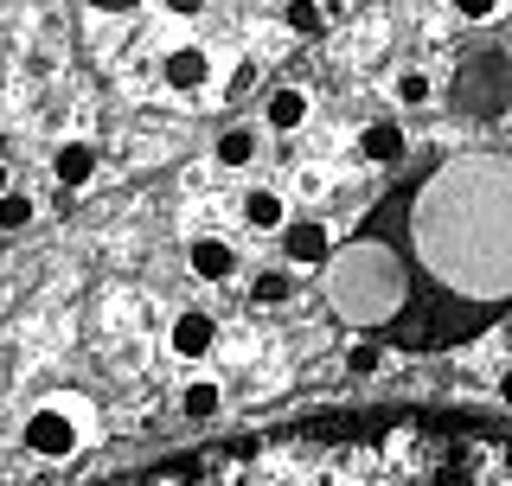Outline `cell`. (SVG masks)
<instances>
[{
	"instance_id": "obj_1",
	"label": "cell",
	"mask_w": 512,
	"mask_h": 486,
	"mask_svg": "<svg viewBox=\"0 0 512 486\" xmlns=\"http://www.w3.org/2000/svg\"><path fill=\"white\" fill-rule=\"evenodd\" d=\"M122 486H506V455L493 435H461L436 423L295 429L237 455L167 467Z\"/></svg>"
},
{
	"instance_id": "obj_2",
	"label": "cell",
	"mask_w": 512,
	"mask_h": 486,
	"mask_svg": "<svg viewBox=\"0 0 512 486\" xmlns=\"http://www.w3.org/2000/svg\"><path fill=\"white\" fill-rule=\"evenodd\" d=\"M455 103L468 109V116H487L500 122L512 109V71H506V52H480L461 64V84H455Z\"/></svg>"
},
{
	"instance_id": "obj_3",
	"label": "cell",
	"mask_w": 512,
	"mask_h": 486,
	"mask_svg": "<svg viewBox=\"0 0 512 486\" xmlns=\"http://www.w3.org/2000/svg\"><path fill=\"white\" fill-rule=\"evenodd\" d=\"M26 448H32V455H45V461H71L77 455V423L64 410H39L26 423Z\"/></svg>"
},
{
	"instance_id": "obj_4",
	"label": "cell",
	"mask_w": 512,
	"mask_h": 486,
	"mask_svg": "<svg viewBox=\"0 0 512 486\" xmlns=\"http://www.w3.org/2000/svg\"><path fill=\"white\" fill-rule=\"evenodd\" d=\"M282 250H288V263H301V269H314V263H327V256H333V237H327V224H314V218H301V224H288V237H282Z\"/></svg>"
},
{
	"instance_id": "obj_5",
	"label": "cell",
	"mask_w": 512,
	"mask_h": 486,
	"mask_svg": "<svg viewBox=\"0 0 512 486\" xmlns=\"http://www.w3.org/2000/svg\"><path fill=\"white\" fill-rule=\"evenodd\" d=\"M167 77L173 90H205V77H212V58L199 52V45H180V52H167Z\"/></svg>"
},
{
	"instance_id": "obj_6",
	"label": "cell",
	"mask_w": 512,
	"mask_h": 486,
	"mask_svg": "<svg viewBox=\"0 0 512 486\" xmlns=\"http://www.w3.org/2000/svg\"><path fill=\"white\" fill-rule=\"evenodd\" d=\"M186 263H192V275H205V282H224V275L237 269V256H231V243H218V237H199L186 250Z\"/></svg>"
},
{
	"instance_id": "obj_7",
	"label": "cell",
	"mask_w": 512,
	"mask_h": 486,
	"mask_svg": "<svg viewBox=\"0 0 512 486\" xmlns=\"http://www.w3.org/2000/svg\"><path fill=\"white\" fill-rule=\"evenodd\" d=\"M212 339H218V327L205 314H180V320H173V352H180V359H205Z\"/></svg>"
},
{
	"instance_id": "obj_8",
	"label": "cell",
	"mask_w": 512,
	"mask_h": 486,
	"mask_svg": "<svg viewBox=\"0 0 512 486\" xmlns=\"http://www.w3.org/2000/svg\"><path fill=\"white\" fill-rule=\"evenodd\" d=\"M365 160H378V167H397V160H404V128H391V122H372L365 128Z\"/></svg>"
},
{
	"instance_id": "obj_9",
	"label": "cell",
	"mask_w": 512,
	"mask_h": 486,
	"mask_svg": "<svg viewBox=\"0 0 512 486\" xmlns=\"http://www.w3.org/2000/svg\"><path fill=\"white\" fill-rule=\"evenodd\" d=\"M96 173V154L84 148V141H64L58 148V186H84Z\"/></svg>"
},
{
	"instance_id": "obj_10",
	"label": "cell",
	"mask_w": 512,
	"mask_h": 486,
	"mask_svg": "<svg viewBox=\"0 0 512 486\" xmlns=\"http://www.w3.org/2000/svg\"><path fill=\"white\" fill-rule=\"evenodd\" d=\"M301 122H308V96H301V90H276V96H269V128L288 135V128H301Z\"/></svg>"
},
{
	"instance_id": "obj_11",
	"label": "cell",
	"mask_w": 512,
	"mask_h": 486,
	"mask_svg": "<svg viewBox=\"0 0 512 486\" xmlns=\"http://www.w3.org/2000/svg\"><path fill=\"white\" fill-rule=\"evenodd\" d=\"M250 160H256V128H231L218 141V167H250Z\"/></svg>"
},
{
	"instance_id": "obj_12",
	"label": "cell",
	"mask_w": 512,
	"mask_h": 486,
	"mask_svg": "<svg viewBox=\"0 0 512 486\" xmlns=\"http://www.w3.org/2000/svg\"><path fill=\"white\" fill-rule=\"evenodd\" d=\"M32 218H39V205H32L26 192H13V186L0 192V231H26Z\"/></svg>"
},
{
	"instance_id": "obj_13",
	"label": "cell",
	"mask_w": 512,
	"mask_h": 486,
	"mask_svg": "<svg viewBox=\"0 0 512 486\" xmlns=\"http://www.w3.org/2000/svg\"><path fill=\"white\" fill-rule=\"evenodd\" d=\"M244 218L256 224V231H276V224H282V199H276V192H250V199H244Z\"/></svg>"
},
{
	"instance_id": "obj_14",
	"label": "cell",
	"mask_w": 512,
	"mask_h": 486,
	"mask_svg": "<svg viewBox=\"0 0 512 486\" xmlns=\"http://www.w3.org/2000/svg\"><path fill=\"white\" fill-rule=\"evenodd\" d=\"M288 295H295V282H288L282 269H263V275H256V301H263V307H282Z\"/></svg>"
},
{
	"instance_id": "obj_15",
	"label": "cell",
	"mask_w": 512,
	"mask_h": 486,
	"mask_svg": "<svg viewBox=\"0 0 512 486\" xmlns=\"http://www.w3.org/2000/svg\"><path fill=\"white\" fill-rule=\"evenodd\" d=\"M186 416H192V423H212V416H218V391H212V384H192V391H186Z\"/></svg>"
},
{
	"instance_id": "obj_16",
	"label": "cell",
	"mask_w": 512,
	"mask_h": 486,
	"mask_svg": "<svg viewBox=\"0 0 512 486\" xmlns=\"http://www.w3.org/2000/svg\"><path fill=\"white\" fill-rule=\"evenodd\" d=\"M288 32H301V39H320V7H314V0H295V7H288Z\"/></svg>"
},
{
	"instance_id": "obj_17",
	"label": "cell",
	"mask_w": 512,
	"mask_h": 486,
	"mask_svg": "<svg viewBox=\"0 0 512 486\" xmlns=\"http://www.w3.org/2000/svg\"><path fill=\"white\" fill-rule=\"evenodd\" d=\"M397 96H404V103H429V77L423 71H404V77H397Z\"/></svg>"
},
{
	"instance_id": "obj_18",
	"label": "cell",
	"mask_w": 512,
	"mask_h": 486,
	"mask_svg": "<svg viewBox=\"0 0 512 486\" xmlns=\"http://www.w3.org/2000/svg\"><path fill=\"white\" fill-rule=\"evenodd\" d=\"M455 7H461V20H493L500 0H455Z\"/></svg>"
},
{
	"instance_id": "obj_19",
	"label": "cell",
	"mask_w": 512,
	"mask_h": 486,
	"mask_svg": "<svg viewBox=\"0 0 512 486\" xmlns=\"http://www.w3.org/2000/svg\"><path fill=\"white\" fill-rule=\"evenodd\" d=\"M346 365L359 371V378H365V371H378V346H352V352H346Z\"/></svg>"
},
{
	"instance_id": "obj_20",
	"label": "cell",
	"mask_w": 512,
	"mask_h": 486,
	"mask_svg": "<svg viewBox=\"0 0 512 486\" xmlns=\"http://www.w3.org/2000/svg\"><path fill=\"white\" fill-rule=\"evenodd\" d=\"M199 7H205V0H167V13H180V20H192Z\"/></svg>"
},
{
	"instance_id": "obj_21",
	"label": "cell",
	"mask_w": 512,
	"mask_h": 486,
	"mask_svg": "<svg viewBox=\"0 0 512 486\" xmlns=\"http://www.w3.org/2000/svg\"><path fill=\"white\" fill-rule=\"evenodd\" d=\"M90 7H96V13H128L135 0H90Z\"/></svg>"
},
{
	"instance_id": "obj_22",
	"label": "cell",
	"mask_w": 512,
	"mask_h": 486,
	"mask_svg": "<svg viewBox=\"0 0 512 486\" xmlns=\"http://www.w3.org/2000/svg\"><path fill=\"white\" fill-rule=\"evenodd\" d=\"M0 192H7V167H0Z\"/></svg>"
}]
</instances>
